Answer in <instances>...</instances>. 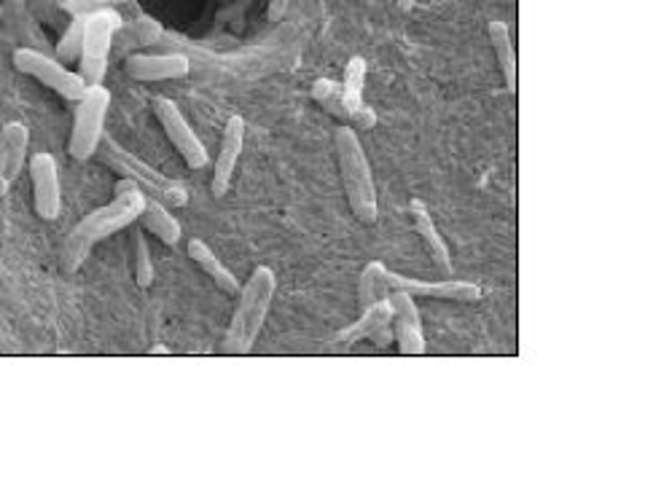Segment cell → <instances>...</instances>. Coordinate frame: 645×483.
Segmentation results:
<instances>
[{
    "label": "cell",
    "instance_id": "cell-27",
    "mask_svg": "<svg viewBox=\"0 0 645 483\" xmlns=\"http://www.w3.org/2000/svg\"><path fill=\"white\" fill-rule=\"evenodd\" d=\"M414 3H418V0H396L398 11H401V14H403V16H407V14H412Z\"/></svg>",
    "mask_w": 645,
    "mask_h": 483
},
{
    "label": "cell",
    "instance_id": "cell-25",
    "mask_svg": "<svg viewBox=\"0 0 645 483\" xmlns=\"http://www.w3.org/2000/svg\"><path fill=\"white\" fill-rule=\"evenodd\" d=\"M132 35L138 46H151L160 40L162 25L156 20H151V16H140V20L132 25Z\"/></svg>",
    "mask_w": 645,
    "mask_h": 483
},
{
    "label": "cell",
    "instance_id": "cell-19",
    "mask_svg": "<svg viewBox=\"0 0 645 483\" xmlns=\"http://www.w3.org/2000/svg\"><path fill=\"white\" fill-rule=\"evenodd\" d=\"M143 223V232H151L156 239H162L164 245H178L180 237H184V228H180L178 217L169 212L167 204H162L160 199H145V208L138 217Z\"/></svg>",
    "mask_w": 645,
    "mask_h": 483
},
{
    "label": "cell",
    "instance_id": "cell-24",
    "mask_svg": "<svg viewBox=\"0 0 645 483\" xmlns=\"http://www.w3.org/2000/svg\"><path fill=\"white\" fill-rule=\"evenodd\" d=\"M81 35H84V16H79V20L68 27V33L62 35L60 44H57V55H60V60H64V62L79 60Z\"/></svg>",
    "mask_w": 645,
    "mask_h": 483
},
{
    "label": "cell",
    "instance_id": "cell-3",
    "mask_svg": "<svg viewBox=\"0 0 645 483\" xmlns=\"http://www.w3.org/2000/svg\"><path fill=\"white\" fill-rule=\"evenodd\" d=\"M333 149H337L339 175H342V188L350 210H353L357 223L374 226L379 217V204L372 164H368L361 138H357L350 123H339L337 127V132H333Z\"/></svg>",
    "mask_w": 645,
    "mask_h": 483
},
{
    "label": "cell",
    "instance_id": "cell-12",
    "mask_svg": "<svg viewBox=\"0 0 645 483\" xmlns=\"http://www.w3.org/2000/svg\"><path fill=\"white\" fill-rule=\"evenodd\" d=\"M390 326H392V304L390 298H379V302L368 304L366 309H361V317L353 322L350 328H344V331H339L337 335H331V341H328V346H333V350H350V346H355L357 341H377V344H383V335L390 333Z\"/></svg>",
    "mask_w": 645,
    "mask_h": 483
},
{
    "label": "cell",
    "instance_id": "cell-13",
    "mask_svg": "<svg viewBox=\"0 0 645 483\" xmlns=\"http://www.w3.org/2000/svg\"><path fill=\"white\" fill-rule=\"evenodd\" d=\"M245 145V121L239 116H232L226 121L224 134H221V149L213 164V178H210V191L215 199H224L232 188L234 173H237V162L243 156Z\"/></svg>",
    "mask_w": 645,
    "mask_h": 483
},
{
    "label": "cell",
    "instance_id": "cell-26",
    "mask_svg": "<svg viewBox=\"0 0 645 483\" xmlns=\"http://www.w3.org/2000/svg\"><path fill=\"white\" fill-rule=\"evenodd\" d=\"M291 0H269L267 5V20L269 22H280L285 16V11H289Z\"/></svg>",
    "mask_w": 645,
    "mask_h": 483
},
{
    "label": "cell",
    "instance_id": "cell-15",
    "mask_svg": "<svg viewBox=\"0 0 645 483\" xmlns=\"http://www.w3.org/2000/svg\"><path fill=\"white\" fill-rule=\"evenodd\" d=\"M409 221H412L414 232H418L422 241H425L427 256H431V261L436 263L438 272L452 274V269L455 267H452V250H449L447 239L438 234L436 221L431 217V210H427L420 199H412V202H409Z\"/></svg>",
    "mask_w": 645,
    "mask_h": 483
},
{
    "label": "cell",
    "instance_id": "cell-4",
    "mask_svg": "<svg viewBox=\"0 0 645 483\" xmlns=\"http://www.w3.org/2000/svg\"><path fill=\"white\" fill-rule=\"evenodd\" d=\"M97 151H103L105 164H110V169H116L121 178L132 180L134 186L145 193V197L160 199L162 204H167V208H173V210L186 208V204H189V191H186L184 182L167 178V175L160 173V169H154L151 164H145L143 158H138L134 153L121 149L114 138H105L103 134Z\"/></svg>",
    "mask_w": 645,
    "mask_h": 483
},
{
    "label": "cell",
    "instance_id": "cell-9",
    "mask_svg": "<svg viewBox=\"0 0 645 483\" xmlns=\"http://www.w3.org/2000/svg\"><path fill=\"white\" fill-rule=\"evenodd\" d=\"M385 282L390 291H407L414 298H436V302H455V304H477L482 302V287L473 282L462 280H442V282H422L409 280V276L396 274L387 269Z\"/></svg>",
    "mask_w": 645,
    "mask_h": 483
},
{
    "label": "cell",
    "instance_id": "cell-6",
    "mask_svg": "<svg viewBox=\"0 0 645 483\" xmlns=\"http://www.w3.org/2000/svg\"><path fill=\"white\" fill-rule=\"evenodd\" d=\"M110 92L103 84H95L86 90L84 97L79 99L73 119V132H70L68 151L75 162H86L99 149V140L105 134V119H108Z\"/></svg>",
    "mask_w": 645,
    "mask_h": 483
},
{
    "label": "cell",
    "instance_id": "cell-2",
    "mask_svg": "<svg viewBox=\"0 0 645 483\" xmlns=\"http://www.w3.org/2000/svg\"><path fill=\"white\" fill-rule=\"evenodd\" d=\"M274 293H278V274L269 267L254 269V274L237 293V306H234V315L228 320L224 341H221L224 355H250L254 352L269 309H272Z\"/></svg>",
    "mask_w": 645,
    "mask_h": 483
},
{
    "label": "cell",
    "instance_id": "cell-1",
    "mask_svg": "<svg viewBox=\"0 0 645 483\" xmlns=\"http://www.w3.org/2000/svg\"><path fill=\"white\" fill-rule=\"evenodd\" d=\"M145 193L134 186L132 180L121 178L116 182V197L114 202L105 204L95 212H90L86 217H81L75 223V228L70 232V237L62 245V269L64 272H75L81 263L86 261V256L92 252V247L97 241L114 237L116 232H125V228L138 223L140 212L145 208Z\"/></svg>",
    "mask_w": 645,
    "mask_h": 483
},
{
    "label": "cell",
    "instance_id": "cell-22",
    "mask_svg": "<svg viewBox=\"0 0 645 483\" xmlns=\"http://www.w3.org/2000/svg\"><path fill=\"white\" fill-rule=\"evenodd\" d=\"M363 84H366V60L353 57V60H350V64H348V70H344L342 94L355 114L363 108Z\"/></svg>",
    "mask_w": 645,
    "mask_h": 483
},
{
    "label": "cell",
    "instance_id": "cell-5",
    "mask_svg": "<svg viewBox=\"0 0 645 483\" xmlns=\"http://www.w3.org/2000/svg\"><path fill=\"white\" fill-rule=\"evenodd\" d=\"M121 27V16L110 9H99L95 14L84 16V35H81V55H79V75L90 86L103 84L108 73L110 46H114L116 33Z\"/></svg>",
    "mask_w": 645,
    "mask_h": 483
},
{
    "label": "cell",
    "instance_id": "cell-16",
    "mask_svg": "<svg viewBox=\"0 0 645 483\" xmlns=\"http://www.w3.org/2000/svg\"><path fill=\"white\" fill-rule=\"evenodd\" d=\"M313 99L320 105L322 110H328L331 116H337V119L342 123H361V127L372 129L374 121H377L374 110H368L366 105H363V108L355 114V110L348 105V99H344L342 84H337V81H328V79L315 81Z\"/></svg>",
    "mask_w": 645,
    "mask_h": 483
},
{
    "label": "cell",
    "instance_id": "cell-8",
    "mask_svg": "<svg viewBox=\"0 0 645 483\" xmlns=\"http://www.w3.org/2000/svg\"><path fill=\"white\" fill-rule=\"evenodd\" d=\"M151 110H154L156 121L162 123L164 134L173 143V149L180 153V158L186 162V167L191 169H204L210 164L208 149L202 145L199 134L194 132L189 119L184 116V110L178 108V103L167 97H154L151 99Z\"/></svg>",
    "mask_w": 645,
    "mask_h": 483
},
{
    "label": "cell",
    "instance_id": "cell-7",
    "mask_svg": "<svg viewBox=\"0 0 645 483\" xmlns=\"http://www.w3.org/2000/svg\"><path fill=\"white\" fill-rule=\"evenodd\" d=\"M14 68L20 70V73L31 75L38 84L49 86L51 92H57L60 97L68 99V103H79L86 90H90V84H86L79 73H73V70L64 68L60 60H51V57L40 55V51L35 49H16Z\"/></svg>",
    "mask_w": 645,
    "mask_h": 483
},
{
    "label": "cell",
    "instance_id": "cell-17",
    "mask_svg": "<svg viewBox=\"0 0 645 483\" xmlns=\"http://www.w3.org/2000/svg\"><path fill=\"white\" fill-rule=\"evenodd\" d=\"M0 193L5 191L11 180L22 173V164L27 156V143H31V132L25 123H5L3 134H0Z\"/></svg>",
    "mask_w": 645,
    "mask_h": 483
},
{
    "label": "cell",
    "instance_id": "cell-11",
    "mask_svg": "<svg viewBox=\"0 0 645 483\" xmlns=\"http://www.w3.org/2000/svg\"><path fill=\"white\" fill-rule=\"evenodd\" d=\"M31 182L35 212L44 221H57L62 208V188H60V167L51 153H35L31 158Z\"/></svg>",
    "mask_w": 645,
    "mask_h": 483
},
{
    "label": "cell",
    "instance_id": "cell-10",
    "mask_svg": "<svg viewBox=\"0 0 645 483\" xmlns=\"http://www.w3.org/2000/svg\"><path fill=\"white\" fill-rule=\"evenodd\" d=\"M387 298L392 304V339H396L398 352L403 357L425 355V333H422L414 296H409L407 291H390Z\"/></svg>",
    "mask_w": 645,
    "mask_h": 483
},
{
    "label": "cell",
    "instance_id": "cell-18",
    "mask_svg": "<svg viewBox=\"0 0 645 483\" xmlns=\"http://www.w3.org/2000/svg\"><path fill=\"white\" fill-rule=\"evenodd\" d=\"M186 250H189L191 261L197 263V267L215 282V287H219V291H224L226 296H237L239 293L237 276L228 272V269L224 267V261H221V258L210 250L208 241L189 239V247H186Z\"/></svg>",
    "mask_w": 645,
    "mask_h": 483
},
{
    "label": "cell",
    "instance_id": "cell-23",
    "mask_svg": "<svg viewBox=\"0 0 645 483\" xmlns=\"http://www.w3.org/2000/svg\"><path fill=\"white\" fill-rule=\"evenodd\" d=\"M134 282L138 287H151L154 282V261H151V247L145 232H134Z\"/></svg>",
    "mask_w": 645,
    "mask_h": 483
},
{
    "label": "cell",
    "instance_id": "cell-21",
    "mask_svg": "<svg viewBox=\"0 0 645 483\" xmlns=\"http://www.w3.org/2000/svg\"><path fill=\"white\" fill-rule=\"evenodd\" d=\"M385 272L387 267L383 261H372L363 269L361 280H357V311L366 309L368 304L379 302V298H385L390 293V287L385 282Z\"/></svg>",
    "mask_w": 645,
    "mask_h": 483
},
{
    "label": "cell",
    "instance_id": "cell-14",
    "mask_svg": "<svg viewBox=\"0 0 645 483\" xmlns=\"http://www.w3.org/2000/svg\"><path fill=\"white\" fill-rule=\"evenodd\" d=\"M191 62L186 55H129L125 73L140 84H156V81L186 79Z\"/></svg>",
    "mask_w": 645,
    "mask_h": 483
},
{
    "label": "cell",
    "instance_id": "cell-20",
    "mask_svg": "<svg viewBox=\"0 0 645 483\" xmlns=\"http://www.w3.org/2000/svg\"><path fill=\"white\" fill-rule=\"evenodd\" d=\"M486 33H490V44L495 49V60L503 70V81H506V90L516 94L519 92V70H516V49L512 40V31H508L506 22L492 20L486 25Z\"/></svg>",
    "mask_w": 645,
    "mask_h": 483
}]
</instances>
